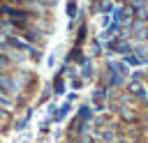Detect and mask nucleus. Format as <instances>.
<instances>
[{
    "mask_svg": "<svg viewBox=\"0 0 148 143\" xmlns=\"http://www.w3.org/2000/svg\"><path fill=\"white\" fill-rule=\"evenodd\" d=\"M130 44L127 42H123V39H113V42H109L106 44V51L109 53H130Z\"/></svg>",
    "mask_w": 148,
    "mask_h": 143,
    "instance_id": "1",
    "label": "nucleus"
},
{
    "mask_svg": "<svg viewBox=\"0 0 148 143\" xmlns=\"http://www.w3.org/2000/svg\"><path fill=\"white\" fill-rule=\"evenodd\" d=\"M130 92H132L134 97L148 99V85H143L141 81H130Z\"/></svg>",
    "mask_w": 148,
    "mask_h": 143,
    "instance_id": "2",
    "label": "nucleus"
},
{
    "mask_svg": "<svg viewBox=\"0 0 148 143\" xmlns=\"http://www.w3.org/2000/svg\"><path fill=\"white\" fill-rule=\"evenodd\" d=\"M125 62H127V65H146V58H139V55L130 53V55L125 58Z\"/></svg>",
    "mask_w": 148,
    "mask_h": 143,
    "instance_id": "3",
    "label": "nucleus"
},
{
    "mask_svg": "<svg viewBox=\"0 0 148 143\" xmlns=\"http://www.w3.org/2000/svg\"><path fill=\"white\" fill-rule=\"evenodd\" d=\"M67 14H69V18H72V23H74V18H76V14H79L76 2H72V0H69V5H67Z\"/></svg>",
    "mask_w": 148,
    "mask_h": 143,
    "instance_id": "4",
    "label": "nucleus"
},
{
    "mask_svg": "<svg viewBox=\"0 0 148 143\" xmlns=\"http://www.w3.org/2000/svg\"><path fill=\"white\" fill-rule=\"evenodd\" d=\"M79 118H81V120H90V118H92V111H90V106H81V111H79Z\"/></svg>",
    "mask_w": 148,
    "mask_h": 143,
    "instance_id": "5",
    "label": "nucleus"
},
{
    "mask_svg": "<svg viewBox=\"0 0 148 143\" xmlns=\"http://www.w3.org/2000/svg\"><path fill=\"white\" fill-rule=\"evenodd\" d=\"M120 115H123L125 120H134V118H136V115H134V111H132V108H127V106H123V108H120Z\"/></svg>",
    "mask_w": 148,
    "mask_h": 143,
    "instance_id": "6",
    "label": "nucleus"
},
{
    "mask_svg": "<svg viewBox=\"0 0 148 143\" xmlns=\"http://www.w3.org/2000/svg\"><path fill=\"white\" fill-rule=\"evenodd\" d=\"M81 74H83L86 78L92 74V62H90V60H83V72H81Z\"/></svg>",
    "mask_w": 148,
    "mask_h": 143,
    "instance_id": "7",
    "label": "nucleus"
},
{
    "mask_svg": "<svg viewBox=\"0 0 148 143\" xmlns=\"http://www.w3.org/2000/svg\"><path fill=\"white\" fill-rule=\"evenodd\" d=\"M30 115H32V111H28V113H25V115H23V118H21V120L16 122V129H23V127L28 125V120H30Z\"/></svg>",
    "mask_w": 148,
    "mask_h": 143,
    "instance_id": "8",
    "label": "nucleus"
},
{
    "mask_svg": "<svg viewBox=\"0 0 148 143\" xmlns=\"http://www.w3.org/2000/svg\"><path fill=\"white\" fill-rule=\"evenodd\" d=\"M67 111H69V104H65V106H60V111H58V115H56V120H62V118L67 115Z\"/></svg>",
    "mask_w": 148,
    "mask_h": 143,
    "instance_id": "9",
    "label": "nucleus"
},
{
    "mask_svg": "<svg viewBox=\"0 0 148 143\" xmlns=\"http://www.w3.org/2000/svg\"><path fill=\"white\" fill-rule=\"evenodd\" d=\"M5 67H9V60H7V58L0 53V69H5Z\"/></svg>",
    "mask_w": 148,
    "mask_h": 143,
    "instance_id": "10",
    "label": "nucleus"
},
{
    "mask_svg": "<svg viewBox=\"0 0 148 143\" xmlns=\"http://www.w3.org/2000/svg\"><path fill=\"white\" fill-rule=\"evenodd\" d=\"M62 92H65V90H62V81H58V83H56V95H62Z\"/></svg>",
    "mask_w": 148,
    "mask_h": 143,
    "instance_id": "11",
    "label": "nucleus"
},
{
    "mask_svg": "<svg viewBox=\"0 0 148 143\" xmlns=\"http://www.w3.org/2000/svg\"><path fill=\"white\" fill-rule=\"evenodd\" d=\"M7 2H14V5H23V0H7Z\"/></svg>",
    "mask_w": 148,
    "mask_h": 143,
    "instance_id": "12",
    "label": "nucleus"
},
{
    "mask_svg": "<svg viewBox=\"0 0 148 143\" xmlns=\"http://www.w3.org/2000/svg\"><path fill=\"white\" fill-rule=\"evenodd\" d=\"M116 143H127V141H116Z\"/></svg>",
    "mask_w": 148,
    "mask_h": 143,
    "instance_id": "13",
    "label": "nucleus"
},
{
    "mask_svg": "<svg viewBox=\"0 0 148 143\" xmlns=\"http://www.w3.org/2000/svg\"><path fill=\"white\" fill-rule=\"evenodd\" d=\"M146 39H148V30H146Z\"/></svg>",
    "mask_w": 148,
    "mask_h": 143,
    "instance_id": "14",
    "label": "nucleus"
}]
</instances>
